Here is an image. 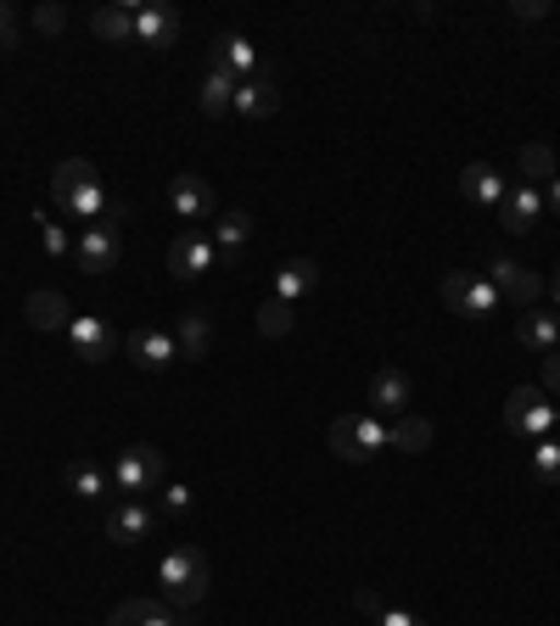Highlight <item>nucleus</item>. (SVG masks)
<instances>
[{
  "label": "nucleus",
  "instance_id": "f8f14e48",
  "mask_svg": "<svg viewBox=\"0 0 560 626\" xmlns=\"http://www.w3.org/2000/svg\"><path fill=\"white\" fill-rule=\"evenodd\" d=\"M409 403H415V380L398 369V364H387V369H376V380H370V414H409Z\"/></svg>",
  "mask_w": 560,
  "mask_h": 626
},
{
  "label": "nucleus",
  "instance_id": "7c9ffc66",
  "mask_svg": "<svg viewBox=\"0 0 560 626\" xmlns=\"http://www.w3.org/2000/svg\"><path fill=\"white\" fill-rule=\"evenodd\" d=\"M522 179L544 190V179H555V152L544 146V140H527L522 146Z\"/></svg>",
  "mask_w": 560,
  "mask_h": 626
},
{
  "label": "nucleus",
  "instance_id": "bb28decb",
  "mask_svg": "<svg viewBox=\"0 0 560 626\" xmlns=\"http://www.w3.org/2000/svg\"><path fill=\"white\" fill-rule=\"evenodd\" d=\"M236 73H224V68H208V79H202V95H197V102H202V113L208 118H219V113H230V107H236Z\"/></svg>",
  "mask_w": 560,
  "mask_h": 626
},
{
  "label": "nucleus",
  "instance_id": "58836bf2",
  "mask_svg": "<svg viewBox=\"0 0 560 626\" xmlns=\"http://www.w3.org/2000/svg\"><path fill=\"white\" fill-rule=\"evenodd\" d=\"M549 7H544V0H516V17H544Z\"/></svg>",
  "mask_w": 560,
  "mask_h": 626
},
{
  "label": "nucleus",
  "instance_id": "6ab92c4d",
  "mask_svg": "<svg viewBox=\"0 0 560 626\" xmlns=\"http://www.w3.org/2000/svg\"><path fill=\"white\" fill-rule=\"evenodd\" d=\"M314 285H319V263L314 258H292V263L275 269V303H292L298 308Z\"/></svg>",
  "mask_w": 560,
  "mask_h": 626
},
{
  "label": "nucleus",
  "instance_id": "c756f323",
  "mask_svg": "<svg viewBox=\"0 0 560 626\" xmlns=\"http://www.w3.org/2000/svg\"><path fill=\"white\" fill-rule=\"evenodd\" d=\"M68 493L73 498H84V504H96L102 493H107V475H102V464H68Z\"/></svg>",
  "mask_w": 560,
  "mask_h": 626
},
{
  "label": "nucleus",
  "instance_id": "f03ea898",
  "mask_svg": "<svg viewBox=\"0 0 560 626\" xmlns=\"http://www.w3.org/2000/svg\"><path fill=\"white\" fill-rule=\"evenodd\" d=\"M158 582H163V593H168L174 610L202 604L208 599V582H213V576H208V554L191 548V543H174L163 554V565H158Z\"/></svg>",
  "mask_w": 560,
  "mask_h": 626
},
{
  "label": "nucleus",
  "instance_id": "393cba45",
  "mask_svg": "<svg viewBox=\"0 0 560 626\" xmlns=\"http://www.w3.org/2000/svg\"><path fill=\"white\" fill-rule=\"evenodd\" d=\"M23 314H28L34 330H68V319H73L62 292H34V297L23 303Z\"/></svg>",
  "mask_w": 560,
  "mask_h": 626
},
{
  "label": "nucleus",
  "instance_id": "20e7f679",
  "mask_svg": "<svg viewBox=\"0 0 560 626\" xmlns=\"http://www.w3.org/2000/svg\"><path fill=\"white\" fill-rule=\"evenodd\" d=\"M382 448H387V425L376 414H342L331 425V453L342 464H364L370 453H382Z\"/></svg>",
  "mask_w": 560,
  "mask_h": 626
},
{
  "label": "nucleus",
  "instance_id": "0eeeda50",
  "mask_svg": "<svg viewBox=\"0 0 560 626\" xmlns=\"http://www.w3.org/2000/svg\"><path fill=\"white\" fill-rule=\"evenodd\" d=\"M443 303L454 308V314H465V319H488V314H499V292L482 280V274H443Z\"/></svg>",
  "mask_w": 560,
  "mask_h": 626
},
{
  "label": "nucleus",
  "instance_id": "f257e3e1",
  "mask_svg": "<svg viewBox=\"0 0 560 626\" xmlns=\"http://www.w3.org/2000/svg\"><path fill=\"white\" fill-rule=\"evenodd\" d=\"M51 190H57V213L62 218H73V224H102L107 218V190H102V174H96V163H84V157H68V163H57V174H51Z\"/></svg>",
  "mask_w": 560,
  "mask_h": 626
},
{
  "label": "nucleus",
  "instance_id": "6e6552de",
  "mask_svg": "<svg viewBox=\"0 0 560 626\" xmlns=\"http://www.w3.org/2000/svg\"><path fill=\"white\" fill-rule=\"evenodd\" d=\"M118 252H124V235H118V224H90L84 235H79V247H73V258H79V269L84 274H107V269H118Z\"/></svg>",
  "mask_w": 560,
  "mask_h": 626
},
{
  "label": "nucleus",
  "instance_id": "a878e982",
  "mask_svg": "<svg viewBox=\"0 0 560 626\" xmlns=\"http://www.w3.org/2000/svg\"><path fill=\"white\" fill-rule=\"evenodd\" d=\"M387 448L427 453V448H432V420H420V414H398V420L387 425Z\"/></svg>",
  "mask_w": 560,
  "mask_h": 626
},
{
  "label": "nucleus",
  "instance_id": "72a5a7b5",
  "mask_svg": "<svg viewBox=\"0 0 560 626\" xmlns=\"http://www.w3.org/2000/svg\"><path fill=\"white\" fill-rule=\"evenodd\" d=\"M158 493H163V509H158L163 520H179L185 509H191V487H179V481H163Z\"/></svg>",
  "mask_w": 560,
  "mask_h": 626
},
{
  "label": "nucleus",
  "instance_id": "aec40b11",
  "mask_svg": "<svg viewBox=\"0 0 560 626\" xmlns=\"http://www.w3.org/2000/svg\"><path fill=\"white\" fill-rule=\"evenodd\" d=\"M107 626H185V615L174 604H158V599H129L107 615Z\"/></svg>",
  "mask_w": 560,
  "mask_h": 626
},
{
  "label": "nucleus",
  "instance_id": "b1692460",
  "mask_svg": "<svg viewBox=\"0 0 560 626\" xmlns=\"http://www.w3.org/2000/svg\"><path fill=\"white\" fill-rule=\"evenodd\" d=\"M213 252H224V258H236L247 240H253V218L242 213V208H230V213H219V224H213Z\"/></svg>",
  "mask_w": 560,
  "mask_h": 626
},
{
  "label": "nucleus",
  "instance_id": "ea45409f",
  "mask_svg": "<svg viewBox=\"0 0 560 626\" xmlns=\"http://www.w3.org/2000/svg\"><path fill=\"white\" fill-rule=\"evenodd\" d=\"M544 202H549V208H555V213H560V174H555V179H549V197H544Z\"/></svg>",
  "mask_w": 560,
  "mask_h": 626
},
{
  "label": "nucleus",
  "instance_id": "7ed1b4c3",
  "mask_svg": "<svg viewBox=\"0 0 560 626\" xmlns=\"http://www.w3.org/2000/svg\"><path fill=\"white\" fill-rule=\"evenodd\" d=\"M555 425H560V403H549L544 387H516L504 398V430L516 442H544Z\"/></svg>",
  "mask_w": 560,
  "mask_h": 626
},
{
  "label": "nucleus",
  "instance_id": "473e14b6",
  "mask_svg": "<svg viewBox=\"0 0 560 626\" xmlns=\"http://www.w3.org/2000/svg\"><path fill=\"white\" fill-rule=\"evenodd\" d=\"M292 324H298L292 303H275V297H269V303L258 308V335H269V342H275V335H287Z\"/></svg>",
  "mask_w": 560,
  "mask_h": 626
},
{
  "label": "nucleus",
  "instance_id": "9b49d317",
  "mask_svg": "<svg viewBox=\"0 0 560 626\" xmlns=\"http://www.w3.org/2000/svg\"><path fill=\"white\" fill-rule=\"evenodd\" d=\"M168 202H174V213L185 218V224H202V218H213L219 213V202H213V185L202 179V174H179L174 185H168Z\"/></svg>",
  "mask_w": 560,
  "mask_h": 626
},
{
  "label": "nucleus",
  "instance_id": "cd10ccee",
  "mask_svg": "<svg viewBox=\"0 0 560 626\" xmlns=\"http://www.w3.org/2000/svg\"><path fill=\"white\" fill-rule=\"evenodd\" d=\"M90 28H96L107 45H129L135 39V7H96L90 12Z\"/></svg>",
  "mask_w": 560,
  "mask_h": 626
},
{
  "label": "nucleus",
  "instance_id": "f704fd0d",
  "mask_svg": "<svg viewBox=\"0 0 560 626\" xmlns=\"http://www.w3.org/2000/svg\"><path fill=\"white\" fill-rule=\"evenodd\" d=\"M39 224H45V252H51V258H68V252H73V240H68V229H62V224H51V218H45V213H39Z\"/></svg>",
  "mask_w": 560,
  "mask_h": 626
},
{
  "label": "nucleus",
  "instance_id": "5701e85b",
  "mask_svg": "<svg viewBox=\"0 0 560 626\" xmlns=\"http://www.w3.org/2000/svg\"><path fill=\"white\" fill-rule=\"evenodd\" d=\"M459 190H465L477 208H504V179H499L488 163H465V168H459Z\"/></svg>",
  "mask_w": 560,
  "mask_h": 626
},
{
  "label": "nucleus",
  "instance_id": "2f4dec72",
  "mask_svg": "<svg viewBox=\"0 0 560 626\" xmlns=\"http://www.w3.org/2000/svg\"><path fill=\"white\" fill-rule=\"evenodd\" d=\"M533 475L544 481V487H560V442L555 437L533 442Z\"/></svg>",
  "mask_w": 560,
  "mask_h": 626
},
{
  "label": "nucleus",
  "instance_id": "412c9836",
  "mask_svg": "<svg viewBox=\"0 0 560 626\" xmlns=\"http://www.w3.org/2000/svg\"><path fill=\"white\" fill-rule=\"evenodd\" d=\"M213 68L236 73V79H253V73H258L253 39H247V34H219V39H213Z\"/></svg>",
  "mask_w": 560,
  "mask_h": 626
},
{
  "label": "nucleus",
  "instance_id": "4be33fe9",
  "mask_svg": "<svg viewBox=\"0 0 560 626\" xmlns=\"http://www.w3.org/2000/svg\"><path fill=\"white\" fill-rule=\"evenodd\" d=\"M516 342H522L527 353H555V347H560V319H555L549 308H527L522 324H516Z\"/></svg>",
  "mask_w": 560,
  "mask_h": 626
},
{
  "label": "nucleus",
  "instance_id": "423d86ee",
  "mask_svg": "<svg viewBox=\"0 0 560 626\" xmlns=\"http://www.w3.org/2000/svg\"><path fill=\"white\" fill-rule=\"evenodd\" d=\"M482 280L493 285L504 303H516V308H538V297H544V274L522 269L516 258H488V274Z\"/></svg>",
  "mask_w": 560,
  "mask_h": 626
},
{
  "label": "nucleus",
  "instance_id": "f3484780",
  "mask_svg": "<svg viewBox=\"0 0 560 626\" xmlns=\"http://www.w3.org/2000/svg\"><path fill=\"white\" fill-rule=\"evenodd\" d=\"M179 12L174 7H158V0H152V7H135V39L140 45H152V51H168V45L179 39Z\"/></svg>",
  "mask_w": 560,
  "mask_h": 626
},
{
  "label": "nucleus",
  "instance_id": "e433bc0d",
  "mask_svg": "<svg viewBox=\"0 0 560 626\" xmlns=\"http://www.w3.org/2000/svg\"><path fill=\"white\" fill-rule=\"evenodd\" d=\"M34 23H39V34H62V28H68V12H62V7H39Z\"/></svg>",
  "mask_w": 560,
  "mask_h": 626
},
{
  "label": "nucleus",
  "instance_id": "4468645a",
  "mask_svg": "<svg viewBox=\"0 0 560 626\" xmlns=\"http://www.w3.org/2000/svg\"><path fill=\"white\" fill-rule=\"evenodd\" d=\"M158 525H163V515H158L152 504H140V498H124V504L113 509V520H107V538L129 548V543H140V538H152Z\"/></svg>",
  "mask_w": 560,
  "mask_h": 626
},
{
  "label": "nucleus",
  "instance_id": "9d476101",
  "mask_svg": "<svg viewBox=\"0 0 560 626\" xmlns=\"http://www.w3.org/2000/svg\"><path fill=\"white\" fill-rule=\"evenodd\" d=\"M68 347H73V358H84V364H107L113 347H118V335L107 330V319L79 314V319H68Z\"/></svg>",
  "mask_w": 560,
  "mask_h": 626
},
{
  "label": "nucleus",
  "instance_id": "ddd939ff",
  "mask_svg": "<svg viewBox=\"0 0 560 626\" xmlns=\"http://www.w3.org/2000/svg\"><path fill=\"white\" fill-rule=\"evenodd\" d=\"M544 218V190L538 185H510L504 190V208H499V224L510 229V235H533V224Z\"/></svg>",
  "mask_w": 560,
  "mask_h": 626
},
{
  "label": "nucleus",
  "instance_id": "c85d7f7f",
  "mask_svg": "<svg viewBox=\"0 0 560 626\" xmlns=\"http://www.w3.org/2000/svg\"><path fill=\"white\" fill-rule=\"evenodd\" d=\"M353 604L370 615V621H376V626H427V621H415V615H404V610H393L382 593H370V588H359L353 593Z\"/></svg>",
  "mask_w": 560,
  "mask_h": 626
},
{
  "label": "nucleus",
  "instance_id": "1a4fd4ad",
  "mask_svg": "<svg viewBox=\"0 0 560 626\" xmlns=\"http://www.w3.org/2000/svg\"><path fill=\"white\" fill-rule=\"evenodd\" d=\"M213 240L202 235V229H179L174 240H168V274L174 280H202L208 269H213Z\"/></svg>",
  "mask_w": 560,
  "mask_h": 626
},
{
  "label": "nucleus",
  "instance_id": "a211bd4d",
  "mask_svg": "<svg viewBox=\"0 0 560 626\" xmlns=\"http://www.w3.org/2000/svg\"><path fill=\"white\" fill-rule=\"evenodd\" d=\"M174 347H179V358H208V347H213V319H208V308H191V314H179L174 319Z\"/></svg>",
  "mask_w": 560,
  "mask_h": 626
},
{
  "label": "nucleus",
  "instance_id": "dca6fc26",
  "mask_svg": "<svg viewBox=\"0 0 560 626\" xmlns=\"http://www.w3.org/2000/svg\"><path fill=\"white\" fill-rule=\"evenodd\" d=\"M275 107H280V84H275V79L258 68L253 79H242V84H236V107H230V113H236V118H247V123H264Z\"/></svg>",
  "mask_w": 560,
  "mask_h": 626
},
{
  "label": "nucleus",
  "instance_id": "4c0bfd02",
  "mask_svg": "<svg viewBox=\"0 0 560 626\" xmlns=\"http://www.w3.org/2000/svg\"><path fill=\"white\" fill-rule=\"evenodd\" d=\"M0 51H18V17L0 12Z\"/></svg>",
  "mask_w": 560,
  "mask_h": 626
},
{
  "label": "nucleus",
  "instance_id": "39448f33",
  "mask_svg": "<svg viewBox=\"0 0 560 626\" xmlns=\"http://www.w3.org/2000/svg\"><path fill=\"white\" fill-rule=\"evenodd\" d=\"M158 487H163V453H158L152 442L124 448V453H118V464H113V493L140 498V493H158Z\"/></svg>",
  "mask_w": 560,
  "mask_h": 626
},
{
  "label": "nucleus",
  "instance_id": "a19ab883",
  "mask_svg": "<svg viewBox=\"0 0 560 626\" xmlns=\"http://www.w3.org/2000/svg\"><path fill=\"white\" fill-rule=\"evenodd\" d=\"M549 297H555V308H560V274H555V285H549Z\"/></svg>",
  "mask_w": 560,
  "mask_h": 626
},
{
  "label": "nucleus",
  "instance_id": "c9c22d12",
  "mask_svg": "<svg viewBox=\"0 0 560 626\" xmlns=\"http://www.w3.org/2000/svg\"><path fill=\"white\" fill-rule=\"evenodd\" d=\"M544 398H555V403H560V347H555V353H544Z\"/></svg>",
  "mask_w": 560,
  "mask_h": 626
},
{
  "label": "nucleus",
  "instance_id": "2eb2a0df",
  "mask_svg": "<svg viewBox=\"0 0 560 626\" xmlns=\"http://www.w3.org/2000/svg\"><path fill=\"white\" fill-rule=\"evenodd\" d=\"M129 358H135L140 369H168V364L179 358L174 330H163V324H140V330H129Z\"/></svg>",
  "mask_w": 560,
  "mask_h": 626
}]
</instances>
